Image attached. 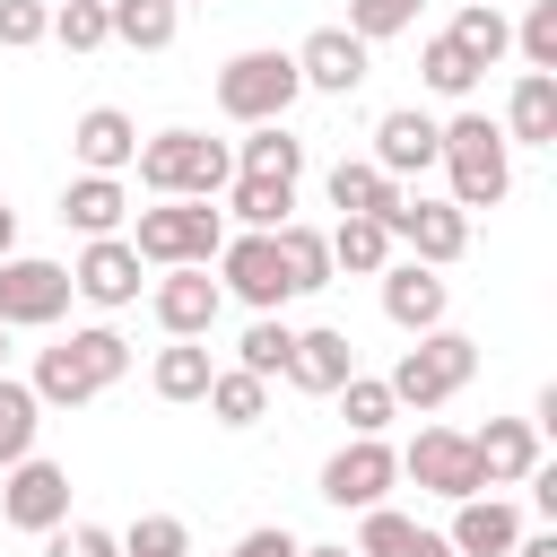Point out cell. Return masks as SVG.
<instances>
[{"instance_id":"1","label":"cell","mask_w":557,"mask_h":557,"mask_svg":"<svg viewBox=\"0 0 557 557\" xmlns=\"http://www.w3.org/2000/svg\"><path fill=\"white\" fill-rule=\"evenodd\" d=\"M131 374V339L113 331V322H87V331H70V339H52V348H35V400L44 409H87L96 392H113Z\"/></svg>"},{"instance_id":"2","label":"cell","mask_w":557,"mask_h":557,"mask_svg":"<svg viewBox=\"0 0 557 557\" xmlns=\"http://www.w3.org/2000/svg\"><path fill=\"white\" fill-rule=\"evenodd\" d=\"M435 165H444V200L453 209H496L505 191H513V148H505V131L487 122V113H453V122H435Z\"/></svg>"},{"instance_id":"3","label":"cell","mask_w":557,"mask_h":557,"mask_svg":"<svg viewBox=\"0 0 557 557\" xmlns=\"http://www.w3.org/2000/svg\"><path fill=\"white\" fill-rule=\"evenodd\" d=\"M139 191H157V200H218L226 183H235V148L226 139H209V131H148L139 139Z\"/></svg>"},{"instance_id":"4","label":"cell","mask_w":557,"mask_h":557,"mask_svg":"<svg viewBox=\"0 0 557 557\" xmlns=\"http://www.w3.org/2000/svg\"><path fill=\"white\" fill-rule=\"evenodd\" d=\"M470 374H479V339L453 331V322H435V331H418V339L400 348V366H392L383 383H392L400 409H444L453 392H470Z\"/></svg>"},{"instance_id":"5","label":"cell","mask_w":557,"mask_h":557,"mask_svg":"<svg viewBox=\"0 0 557 557\" xmlns=\"http://www.w3.org/2000/svg\"><path fill=\"white\" fill-rule=\"evenodd\" d=\"M226 244V209L218 200H157L131 218V252L148 270H183V261H218Z\"/></svg>"},{"instance_id":"6","label":"cell","mask_w":557,"mask_h":557,"mask_svg":"<svg viewBox=\"0 0 557 557\" xmlns=\"http://www.w3.org/2000/svg\"><path fill=\"white\" fill-rule=\"evenodd\" d=\"M305 96V78H296V52H278V44H252V52H235L226 70H218V113L226 122H287V104Z\"/></svg>"},{"instance_id":"7","label":"cell","mask_w":557,"mask_h":557,"mask_svg":"<svg viewBox=\"0 0 557 557\" xmlns=\"http://www.w3.org/2000/svg\"><path fill=\"white\" fill-rule=\"evenodd\" d=\"M383 226H392V244H400L409 261H426V270H453V261L470 252V209H453V200H435V191H400V200L383 209Z\"/></svg>"},{"instance_id":"8","label":"cell","mask_w":557,"mask_h":557,"mask_svg":"<svg viewBox=\"0 0 557 557\" xmlns=\"http://www.w3.org/2000/svg\"><path fill=\"white\" fill-rule=\"evenodd\" d=\"M70 305H78L70 261H44V252H9L0 261V322L9 331H52Z\"/></svg>"},{"instance_id":"9","label":"cell","mask_w":557,"mask_h":557,"mask_svg":"<svg viewBox=\"0 0 557 557\" xmlns=\"http://www.w3.org/2000/svg\"><path fill=\"white\" fill-rule=\"evenodd\" d=\"M218 287L235 296V305H252V313H278L296 287H287V261H278V235H261V226H235L226 244H218Z\"/></svg>"},{"instance_id":"10","label":"cell","mask_w":557,"mask_h":557,"mask_svg":"<svg viewBox=\"0 0 557 557\" xmlns=\"http://www.w3.org/2000/svg\"><path fill=\"white\" fill-rule=\"evenodd\" d=\"M400 487V453L383 444V435H348L331 461H322V505H339V513H366V505H383Z\"/></svg>"},{"instance_id":"11","label":"cell","mask_w":557,"mask_h":557,"mask_svg":"<svg viewBox=\"0 0 557 557\" xmlns=\"http://www.w3.org/2000/svg\"><path fill=\"white\" fill-rule=\"evenodd\" d=\"M70 287H78V305H96V313H131L139 287H148V261L131 252V235H87V252L70 261Z\"/></svg>"},{"instance_id":"12","label":"cell","mask_w":557,"mask_h":557,"mask_svg":"<svg viewBox=\"0 0 557 557\" xmlns=\"http://www.w3.org/2000/svg\"><path fill=\"white\" fill-rule=\"evenodd\" d=\"M0 522L9 531H52V522H70V470L61 461H44V453H26V461H9L0 470Z\"/></svg>"},{"instance_id":"13","label":"cell","mask_w":557,"mask_h":557,"mask_svg":"<svg viewBox=\"0 0 557 557\" xmlns=\"http://www.w3.org/2000/svg\"><path fill=\"white\" fill-rule=\"evenodd\" d=\"M148 313H157L165 339H209L218 313H226V287L209 278V261H183V270H165V278L148 287Z\"/></svg>"},{"instance_id":"14","label":"cell","mask_w":557,"mask_h":557,"mask_svg":"<svg viewBox=\"0 0 557 557\" xmlns=\"http://www.w3.org/2000/svg\"><path fill=\"white\" fill-rule=\"evenodd\" d=\"M400 479H418V487L444 496V505H461V496L487 487V479H479V453H470L461 426H418V444L400 453Z\"/></svg>"},{"instance_id":"15","label":"cell","mask_w":557,"mask_h":557,"mask_svg":"<svg viewBox=\"0 0 557 557\" xmlns=\"http://www.w3.org/2000/svg\"><path fill=\"white\" fill-rule=\"evenodd\" d=\"M374 278H383V322H392V331H409V339H418V331H435V322L453 313L444 270H426V261H409V252H392Z\"/></svg>"},{"instance_id":"16","label":"cell","mask_w":557,"mask_h":557,"mask_svg":"<svg viewBox=\"0 0 557 557\" xmlns=\"http://www.w3.org/2000/svg\"><path fill=\"white\" fill-rule=\"evenodd\" d=\"M366 70H374V44L348 35V26H313V35L296 44V78H305L313 96H357Z\"/></svg>"},{"instance_id":"17","label":"cell","mask_w":557,"mask_h":557,"mask_svg":"<svg viewBox=\"0 0 557 557\" xmlns=\"http://www.w3.org/2000/svg\"><path fill=\"white\" fill-rule=\"evenodd\" d=\"M70 157H78V174H131L139 122H131L122 104H87V113L70 122Z\"/></svg>"},{"instance_id":"18","label":"cell","mask_w":557,"mask_h":557,"mask_svg":"<svg viewBox=\"0 0 557 557\" xmlns=\"http://www.w3.org/2000/svg\"><path fill=\"white\" fill-rule=\"evenodd\" d=\"M348 374H357V348H348V331H331V322L296 331V348H287V383H296V392L331 400V392H339Z\"/></svg>"},{"instance_id":"19","label":"cell","mask_w":557,"mask_h":557,"mask_svg":"<svg viewBox=\"0 0 557 557\" xmlns=\"http://www.w3.org/2000/svg\"><path fill=\"white\" fill-rule=\"evenodd\" d=\"M444 540H453V557H505L513 540H522V513L505 505V496H461L453 505V522H444Z\"/></svg>"},{"instance_id":"20","label":"cell","mask_w":557,"mask_h":557,"mask_svg":"<svg viewBox=\"0 0 557 557\" xmlns=\"http://www.w3.org/2000/svg\"><path fill=\"white\" fill-rule=\"evenodd\" d=\"M496 131H505V148H557V70H522Z\"/></svg>"},{"instance_id":"21","label":"cell","mask_w":557,"mask_h":557,"mask_svg":"<svg viewBox=\"0 0 557 557\" xmlns=\"http://www.w3.org/2000/svg\"><path fill=\"white\" fill-rule=\"evenodd\" d=\"M374 165H383L392 183L426 174V165H435V113H418V104H392V113L374 122Z\"/></svg>"},{"instance_id":"22","label":"cell","mask_w":557,"mask_h":557,"mask_svg":"<svg viewBox=\"0 0 557 557\" xmlns=\"http://www.w3.org/2000/svg\"><path fill=\"white\" fill-rule=\"evenodd\" d=\"M470 453H479V479H487V487H522L531 461H540V426H531V418H487V426L470 435Z\"/></svg>"},{"instance_id":"23","label":"cell","mask_w":557,"mask_h":557,"mask_svg":"<svg viewBox=\"0 0 557 557\" xmlns=\"http://www.w3.org/2000/svg\"><path fill=\"white\" fill-rule=\"evenodd\" d=\"M357 557H453V540L426 531V522H409L400 505H366L357 513Z\"/></svg>"},{"instance_id":"24","label":"cell","mask_w":557,"mask_h":557,"mask_svg":"<svg viewBox=\"0 0 557 557\" xmlns=\"http://www.w3.org/2000/svg\"><path fill=\"white\" fill-rule=\"evenodd\" d=\"M122 218H131L122 174H70V183H61V226H78V235H122Z\"/></svg>"},{"instance_id":"25","label":"cell","mask_w":557,"mask_h":557,"mask_svg":"<svg viewBox=\"0 0 557 557\" xmlns=\"http://www.w3.org/2000/svg\"><path fill=\"white\" fill-rule=\"evenodd\" d=\"M322 191H331V209H339V218H383V209L400 200V183H392L374 157H339V165L322 174Z\"/></svg>"},{"instance_id":"26","label":"cell","mask_w":557,"mask_h":557,"mask_svg":"<svg viewBox=\"0 0 557 557\" xmlns=\"http://www.w3.org/2000/svg\"><path fill=\"white\" fill-rule=\"evenodd\" d=\"M270 235H278V261H287V287H296V296L339 287V270H331V235H322V226L287 218V226H270Z\"/></svg>"},{"instance_id":"27","label":"cell","mask_w":557,"mask_h":557,"mask_svg":"<svg viewBox=\"0 0 557 557\" xmlns=\"http://www.w3.org/2000/svg\"><path fill=\"white\" fill-rule=\"evenodd\" d=\"M218 200H226V218H235V226H261V235L296 218V183H278V174H235Z\"/></svg>"},{"instance_id":"28","label":"cell","mask_w":557,"mask_h":557,"mask_svg":"<svg viewBox=\"0 0 557 557\" xmlns=\"http://www.w3.org/2000/svg\"><path fill=\"white\" fill-rule=\"evenodd\" d=\"M444 35H453V44H461V52H470V61H479V70H496V61H505V52H513V17H505V9H496V0H461V9H453V26H444Z\"/></svg>"},{"instance_id":"29","label":"cell","mask_w":557,"mask_h":557,"mask_svg":"<svg viewBox=\"0 0 557 557\" xmlns=\"http://www.w3.org/2000/svg\"><path fill=\"white\" fill-rule=\"evenodd\" d=\"M235 174H278V183H305V139H287V122H252L235 139Z\"/></svg>"},{"instance_id":"30","label":"cell","mask_w":557,"mask_h":557,"mask_svg":"<svg viewBox=\"0 0 557 557\" xmlns=\"http://www.w3.org/2000/svg\"><path fill=\"white\" fill-rule=\"evenodd\" d=\"M392 252H400V244H392L383 218H339V226H331V270H339V278H374Z\"/></svg>"},{"instance_id":"31","label":"cell","mask_w":557,"mask_h":557,"mask_svg":"<svg viewBox=\"0 0 557 557\" xmlns=\"http://www.w3.org/2000/svg\"><path fill=\"white\" fill-rule=\"evenodd\" d=\"M209 374H218V366H209V348H200V339H165V348H157V366H148V392L183 409V400H200V392H209Z\"/></svg>"},{"instance_id":"32","label":"cell","mask_w":557,"mask_h":557,"mask_svg":"<svg viewBox=\"0 0 557 557\" xmlns=\"http://www.w3.org/2000/svg\"><path fill=\"white\" fill-rule=\"evenodd\" d=\"M200 400H209V418H218V426H235V435L270 418V383H261V374H244V366H218Z\"/></svg>"},{"instance_id":"33","label":"cell","mask_w":557,"mask_h":557,"mask_svg":"<svg viewBox=\"0 0 557 557\" xmlns=\"http://www.w3.org/2000/svg\"><path fill=\"white\" fill-rule=\"evenodd\" d=\"M104 17H113V44H131V52H165L183 35L174 0H104Z\"/></svg>"},{"instance_id":"34","label":"cell","mask_w":557,"mask_h":557,"mask_svg":"<svg viewBox=\"0 0 557 557\" xmlns=\"http://www.w3.org/2000/svg\"><path fill=\"white\" fill-rule=\"evenodd\" d=\"M418 78H426V96H444V104H470V87H479L487 70H479V61H470L453 35H426V44H418Z\"/></svg>"},{"instance_id":"35","label":"cell","mask_w":557,"mask_h":557,"mask_svg":"<svg viewBox=\"0 0 557 557\" xmlns=\"http://www.w3.org/2000/svg\"><path fill=\"white\" fill-rule=\"evenodd\" d=\"M35 435H44V400H35V383L0 374V470H9V461H26V453H35Z\"/></svg>"},{"instance_id":"36","label":"cell","mask_w":557,"mask_h":557,"mask_svg":"<svg viewBox=\"0 0 557 557\" xmlns=\"http://www.w3.org/2000/svg\"><path fill=\"white\" fill-rule=\"evenodd\" d=\"M331 400H339L348 435H383V426L400 418V400H392V383H383V374H348V383H339Z\"/></svg>"},{"instance_id":"37","label":"cell","mask_w":557,"mask_h":557,"mask_svg":"<svg viewBox=\"0 0 557 557\" xmlns=\"http://www.w3.org/2000/svg\"><path fill=\"white\" fill-rule=\"evenodd\" d=\"M287 348H296V331H287L278 313H252V331L235 339V366L261 374V383H278V374H287Z\"/></svg>"},{"instance_id":"38","label":"cell","mask_w":557,"mask_h":557,"mask_svg":"<svg viewBox=\"0 0 557 557\" xmlns=\"http://www.w3.org/2000/svg\"><path fill=\"white\" fill-rule=\"evenodd\" d=\"M52 44H70V52H104V44H113L104 0H52Z\"/></svg>"},{"instance_id":"39","label":"cell","mask_w":557,"mask_h":557,"mask_svg":"<svg viewBox=\"0 0 557 557\" xmlns=\"http://www.w3.org/2000/svg\"><path fill=\"white\" fill-rule=\"evenodd\" d=\"M122 557H191V531H183V513H139V522L122 531Z\"/></svg>"},{"instance_id":"40","label":"cell","mask_w":557,"mask_h":557,"mask_svg":"<svg viewBox=\"0 0 557 557\" xmlns=\"http://www.w3.org/2000/svg\"><path fill=\"white\" fill-rule=\"evenodd\" d=\"M418 9H426V0H348V35L392 44V35H409V26H418Z\"/></svg>"},{"instance_id":"41","label":"cell","mask_w":557,"mask_h":557,"mask_svg":"<svg viewBox=\"0 0 557 557\" xmlns=\"http://www.w3.org/2000/svg\"><path fill=\"white\" fill-rule=\"evenodd\" d=\"M513 52H522L531 70H557V0H531V9H522V26H513Z\"/></svg>"},{"instance_id":"42","label":"cell","mask_w":557,"mask_h":557,"mask_svg":"<svg viewBox=\"0 0 557 557\" xmlns=\"http://www.w3.org/2000/svg\"><path fill=\"white\" fill-rule=\"evenodd\" d=\"M44 557H122V531H104V522H52Z\"/></svg>"},{"instance_id":"43","label":"cell","mask_w":557,"mask_h":557,"mask_svg":"<svg viewBox=\"0 0 557 557\" xmlns=\"http://www.w3.org/2000/svg\"><path fill=\"white\" fill-rule=\"evenodd\" d=\"M0 44H9V52L52 44V0H0Z\"/></svg>"},{"instance_id":"44","label":"cell","mask_w":557,"mask_h":557,"mask_svg":"<svg viewBox=\"0 0 557 557\" xmlns=\"http://www.w3.org/2000/svg\"><path fill=\"white\" fill-rule=\"evenodd\" d=\"M296 548H305V540H296L287 522H261V531H244V540H235L226 557H296Z\"/></svg>"},{"instance_id":"45","label":"cell","mask_w":557,"mask_h":557,"mask_svg":"<svg viewBox=\"0 0 557 557\" xmlns=\"http://www.w3.org/2000/svg\"><path fill=\"white\" fill-rule=\"evenodd\" d=\"M505 557H557V531H522V540H513Z\"/></svg>"},{"instance_id":"46","label":"cell","mask_w":557,"mask_h":557,"mask_svg":"<svg viewBox=\"0 0 557 557\" xmlns=\"http://www.w3.org/2000/svg\"><path fill=\"white\" fill-rule=\"evenodd\" d=\"M9 252H17V209L0 200V261H9Z\"/></svg>"},{"instance_id":"47","label":"cell","mask_w":557,"mask_h":557,"mask_svg":"<svg viewBox=\"0 0 557 557\" xmlns=\"http://www.w3.org/2000/svg\"><path fill=\"white\" fill-rule=\"evenodd\" d=\"M296 557H357L348 540H322V548H296Z\"/></svg>"},{"instance_id":"48","label":"cell","mask_w":557,"mask_h":557,"mask_svg":"<svg viewBox=\"0 0 557 557\" xmlns=\"http://www.w3.org/2000/svg\"><path fill=\"white\" fill-rule=\"evenodd\" d=\"M0 374H9V322H0Z\"/></svg>"},{"instance_id":"49","label":"cell","mask_w":557,"mask_h":557,"mask_svg":"<svg viewBox=\"0 0 557 557\" xmlns=\"http://www.w3.org/2000/svg\"><path fill=\"white\" fill-rule=\"evenodd\" d=\"M174 9H200V0H174Z\"/></svg>"}]
</instances>
